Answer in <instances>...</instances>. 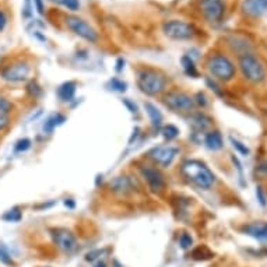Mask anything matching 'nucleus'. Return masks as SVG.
I'll return each mask as SVG.
<instances>
[{"instance_id": "obj_3", "label": "nucleus", "mask_w": 267, "mask_h": 267, "mask_svg": "<svg viewBox=\"0 0 267 267\" xmlns=\"http://www.w3.org/2000/svg\"><path fill=\"white\" fill-rule=\"evenodd\" d=\"M137 84L140 90L147 95H157L165 90L167 87V78L161 73L154 70H144L139 74Z\"/></svg>"}, {"instance_id": "obj_36", "label": "nucleus", "mask_w": 267, "mask_h": 267, "mask_svg": "<svg viewBox=\"0 0 267 267\" xmlns=\"http://www.w3.org/2000/svg\"><path fill=\"white\" fill-rule=\"evenodd\" d=\"M101 253H102L101 251H94V252L88 253V255L85 256V260H88V262H92V260H95L97 258H98L97 255H101Z\"/></svg>"}, {"instance_id": "obj_9", "label": "nucleus", "mask_w": 267, "mask_h": 267, "mask_svg": "<svg viewBox=\"0 0 267 267\" xmlns=\"http://www.w3.org/2000/svg\"><path fill=\"white\" fill-rule=\"evenodd\" d=\"M50 235H52V239H53L55 245H56L62 252L70 253L77 248V239H76V237H74L69 230L56 228V230H52V231H50Z\"/></svg>"}, {"instance_id": "obj_12", "label": "nucleus", "mask_w": 267, "mask_h": 267, "mask_svg": "<svg viewBox=\"0 0 267 267\" xmlns=\"http://www.w3.org/2000/svg\"><path fill=\"white\" fill-rule=\"evenodd\" d=\"M241 10L246 17L259 18L267 13V0H244Z\"/></svg>"}, {"instance_id": "obj_33", "label": "nucleus", "mask_w": 267, "mask_h": 267, "mask_svg": "<svg viewBox=\"0 0 267 267\" xmlns=\"http://www.w3.org/2000/svg\"><path fill=\"white\" fill-rule=\"evenodd\" d=\"M32 6H31V0H25V4H24V8H22V17L24 18H29L31 14H32Z\"/></svg>"}, {"instance_id": "obj_41", "label": "nucleus", "mask_w": 267, "mask_h": 267, "mask_svg": "<svg viewBox=\"0 0 267 267\" xmlns=\"http://www.w3.org/2000/svg\"><path fill=\"white\" fill-rule=\"evenodd\" d=\"M122 63H125V60H123V59H119V60H118V67H116V70L118 71L122 70Z\"/></svg>"}, {"instance_id": "obj_19", "label": "nucleus", "mask_w": 267, "mask_h": 267, "mask_svg": "<svg viewBox=\"0 0 267 267\" xmlns=\"http://www.w3.org/2000/svg\"><path fill=\"white\" fill-rule=\"evenodd\" d=\"M11 109V104L6 98H0V130H4L8 126V112Z\"/></svg>"}, {"instance_id": "obj_32", "label": "nucleus", "mask_w": 267, "mask_h": 267, "mask_svg": "<svg viewBox=\"0 0 267 267\" xmlns=\"http://www.w3.org/2000/svg\"><path fill=\"white\" fill-rule=\"evenodd\" d=\"M256 196H258V200H259V203L262 207H266L267 206V199L266 195H265V190L262 186H258L256 188Z\"/></svg>"}, {"instance_id": "obj_40", "label": "nucleus", "mask_w": 267, "mask_h": 267, "mask_svg": "<svg viewBox=\"0 0 267 267\" xmlns=\"http://www.w3.org/2000/svg\"><path fill=\"white\" fill-rule=\"evenodd\" d=\"M125 104H126V105L129 106V108H130V112H136V111H137V108H136V105H132V104H130L129 101H125Z\"/></svg>"}, {"instance_id": "obj_35", "label": "nucleus", "mask_w": 267, "mask_h": 267, "mask_svg": "<svg viewBox=\"0 0 267 267\" xmlns=\"http://www.w3.org/2000/svg\"><path fill=\"white\" fill-rule=\"evenodd\" d=\"M34 4H35V8H36V11H38V14H41V15L45 14V7H43L42 0H34Z\"/></svg>"}, {"instance_id": "obj_37", "label": "nucleus", "mask_w": 267, "mask_h": 267, "mask_svg": "<svg viewBox=\"0 0 267 267\" xmlns=\"http://www.w3.org/2000/svg\"><path fill=\"white\" fill-rule=\"evenodd\" d=\"M207 84L210 85L211 90H214V91L217 92L218 95H221V91H220V88H218V87H217V84H216V83H214V81H211L210 78H207Z\"/></svg>"}, {"instance_id": "obj_31", "label": "nucleus", "mask_w": 267, "mask_h": 267, "mask_svg": "<svg viewBox=\"0 0 267 267\" xmlns=\"http://www.w3.org/2000/svg\"><path fill=\"white\" fill-rule=\"evenodd\" d=\"M31 147V140L29 139H21V140L17 141L15 144V151H27L28 148Z\"/></svg>"}, {"instance_id": "obj_8", "label": "nucleus", "mask_w": 267, "mask_h": 267, "mask_svg": "<svg viewBox=\"0 0 267 267\" xmlns=\"http://www.w3.org/2000/svg\"><path fill=\"white\" fill-rule=\"evenodd\" d=\"M165 105L175 112H189L195 106V99L183 92H169L165 97Z\"/></svg>"}, {"instance_id": "obj_27", "label": "nucleus", "mask_w": 267, "mask_h": 267, "mask_svg": "<svg viewBox=\"0 0 267 267\" xmlns=\"http://www.w3.org/2000/svg\"><path fill=\"white\" fill-rule=\"evenodd\" d=\"M52 1H56L70 11H76L80 8V0H52Z\"/></svg>"}, {"instance_id": "obj_2", "label": "nucleus", "mask_w": 267, "mask_h": 267, "mask_svg": "<svg viewBox=\"0 0 267 267\" xmlns=\"http://www.w3.org/2000/svg\"><path fill=\"white\" fill-rule=\"evenodd\" d=\"M239 67L244 77L253 84H259L266 78V69L258 57L252 53L239 56Z\"/></svg>"}, {"instance_id": "obj_1", "label": "nucleus", "mask_w": 267, "mask_h": 267, "mask_svg": "<svg viewBox=\"0 0 267 267\" xmlns=\"http://www.w3.org/2000/svg\"><path fill=\"white\" fill-rule=\"evenodd\" d=\"M182 174L188 181L204 190L210 189L216 181V176L211 172L210 168L204 162L197 161V160H189V161L183 162Z\"/></svg>"}, {"instance_id": "obj_22", "label": "nucleus", "mask_w": 267, "mask_h": 267, "mask_svg": "<svg viewBox=\"0 0 267 267\" xmlns=\"http://www.w3.org/2000/svg\"><path fill=\"white\" fill-rule=\"evenodd\" d=\"M181 63H182V67L185 73L190 76V77H197V70L196 66H195V62L193 59L189 56V55H185V56L181 59Z\"/></svg>"}, {"instance_id": "obj_25", "label": "nucleus", "mask_w": 267, "mask_h": 267, "mask_svg": "<svg viewBox=\"0 0 267 267\" xmlns=\"http://www.w3.org/2000/svg\"><path fill=\"white\" fill-rule=\"evenodd\" d=\"M178 134H179V130H178L174 125L164 126V129H162V136H164V139H165V140H168V141L174 140V139L178 137Z\"/></svg>"}, {"instance_id": "obj_24", "label": "nucleus", "mask_w": 267, "mask_h": 267, "mask_svg": "<svg viewBox=\"0 0 267 267\" xmlns=\"http://www.w3.org/2000/svg\"><path fill=\"white\" fill-rule=\"evenodd\" d=\"M21 211L18 207H13V209H10L8 211H6L4 214H3V220L4 221H8V223H17V221H20L21 220Z\"/></svg>"}, {"instance_id": "obj_7", "label": "nucleus", "mask_w": 267, "mask_h": 267, "mask_svg": "<svg viewBox=\"0 0 267 267\" xmlns=\"http://www.w3.org/2000/svg\"><path fill=\"white\" fill-rule=\"evenodd\" d=\"M225 0H202L200 10L209 22H218L225 14Z\"/></svg>"}, {"instance_id": "obj_15", "label": "nucleus", "mask_w": 267, "mask_h": 267, "mask_svg": "<svg viewBox=\"0 0 267 267\" xmlns=\"http://www.w3.org/2000/svg\"><path fill=\"white\" fill-rule=\"evenodd\" d=\"M109 188L115 193H120V195H126L132 190V181L127 176H118L109 183Z\"/></svg>"}, {"instance_id": "obj_20", "label": "nucleus", "mask_w": 267, "mask_h": 267, "mask_svg": "<svg viewBox=\"0 0 267 267\" xmlns=\"http://www.w3.org/2000/svg\"><path fill=\"white\" fill-rule=\"evenodd\" d=\"M144 108H146V112H147L148 118H150L151 123H153V126H161L162 115L161 112L158 111V108L153 105L151 102H146V104H144Z\"/></svg>"}, {"instance_id": "obj_43", "label": "nucleus", "mask_w": 267, "mask_h": 267, "mask_svg": "<svg viewBox=\"0 0 267 267\" xmlns=\"http://www.w3.org/2000/svg\"><path fill=\"white\" fill-rule=\"evenodd\" d=\"M95 267H106V266H105V263H98Z\"/></svg>"}, {"instance_id": "obj_42", "label": "nucleus", "mask_w": 267, "mask_h": 267, "mask_svg": "<svg viewBox=\"0 0 267 267\" xmlns=\"http://www.w3.org/2000/svg\"><path fill=\"white\" fill-rule=\"evenodd\" d=\"M64 204H66V206H70V207H73V206H74V204L71 203V202H67V200L64 202Z\"/></svg>"}, {"instance_id": "obj_5", "label": "nucleus", "mask_w": 267, "mask_h": 267, "mask_svg": "<svg viewBox=\"0 0 267 267\" xmlns=\"http://www.w3.org/2000/svg\"><path fill=\"white\" fill-rule=\"evenodd\" d=\"M162 31L169 39H174V41H188V39H192L196 34L195 27L192 24L181 21V20H171V21L164 22Z\"/></svg>"}, {"instance_id": "obj_4", "label": "nucleus", "mask_w": 267, "mask_h": 267, "mask_svg": "<svg viewBox=\"0 0 267 267\" xmlns=\"http://www.w3.org/2000/svg\"><path fill=\"white\" fill-rule=\"evenodd\" d=\"M207 69L211 74L221 81H230L235 76V66L224 55H214L207 62Z\"/></svg>"}, {"instance_id": "obj_28", "label": "nucleus", "mask_w": 267, "mask_h": 267, "mask_svg": "<svg viewBox=\"0 0 267 267\" xmlns=\"http://www.w3.org/2000/svg\"><path fill=\"white\" fill-rule=\"evenodd\" d=\"M109 84H111V87H112V90H115V91L123 92V91H126V88H127L126 83L120 81L119 78H112Z\"/></svg>"}, {"instance_id": "obj_30", "label": "nucleus", "mask_w": 267, "mask_h": 267, "mask_svg": "<svg viewBox=\"0 0 267 267\" xmlns=\"http://www.w3.org/2000/svg\"><path fill=\"white\" fill-rule=\"evenodd\" d=\"M0 262L3 265H7V266H15L14 260L11 259V256L4 249H1V248H0Z\"/></svg>"}, {"instance_id": "obj_11", "label": "nucleus", "mask_w": 267, "mask_h": 267, "mask_svg": "<svg viewBox=\"0 0 267 267\" xmlns=\"http://www.w3.org/2000/svg\"><path fill=\"white\" fill-rule=\"evenodd\" d=\"M29 76V66L24 62L10 64L1 71V77L10 83H21L25 81Z\"/></svg>"}, {"instance_id": "obj_18", "label": "nucleus", "mask_w": 267, "mask_h": 267, "mask_svg": "<svg viewBox=\"0 0 267 267\" xmlns=\"http://www.w3.org/2000/svg\"><path fill=\"white\" fill-rule=\"evenodd\" d=\"M74 94H76V84H74L73 81L64 83V84L60 85L59 90H57L59 98L62 99V101H66V102H69V101L74 98Z\"/></svg>"}, {"instance_id": "obj_21", "label": "nucleus", "mask_w": 267, "mask_h": 267, "mask_svg": "<svg viewBox=\"0 0 267 267\" xmlns=\"http://www.w3.org/2000/svg\"><path fill=\"white\" fill-rule=\"evenodd\" d=\"M64 120H66V118H64L63 115H60V113L52 115L49 119L45 122V125H43V132L46 134H50L53 130H55V127L60 126Z\"/></svg>"}, {"instance_id": "obj_10", "label": "nucleus", "mask_w": 267, "mask_h": 267, "mask_svg": "<svg viewBox=\"0 0 267 267\" xmlns=\"http://www.w3.org/2000/svg\"><path fill=\"white\" fill-rule=\"evenodd\" d=\"M178 153L179 150L172 146H158L148 151V157L161 167H169L176 158Z\"/></svg>"}, {"instance_id": "obj_13", "label": "nucleus", "mask_w": 267, "mask_h": 267, "mask_svg": "<svg viewBox=\"0 0 267 267\" xmlns=\"http://www.w3.org/2000/svg\"><path fill=\"white\" fill-rule=\"evenodd\" d=\"M141 175L147 181L148 186L151 188L153 192H161L165 188V181L164 176L158 169L151 168V167H141Z\"/></svg>"}, {"instance_id": "obj_38", "label": "nucleus", "mask_w": 267, "mask_h": 267, "mask_svg": "<svg viewBox=\"0 0 267 267\" xmlns=\"http://www.w3.org/2000/svg\"><path fill=\"white\" fill-rule=\"evenodd\" d=\"M197 98H199L197 99V104H199V105L204 106L206 104H207V102H206V97H204L202 92H199V94H197Z\"/></svg>"}, {"instance_id": "obj_39", "label": "nucleus", "mask_w": 267, "mask_h": 267, "mask_svg": "<svg viewBox=\"0 0 267 267\" xmlns=\"http://www.w3.org/2000/svg\"><path fill=\"white\" fill-rule=\"evenodd\" d=\"M259 172L260 174H263L265 176H267V161H265L262 165H260Z\"/></svg>"}, {"instance_id": "obj_14", "label": "nucleus", "mask_w": 267, "mask_h": 267, "mask_svg": "<svg viewBox=\"0 0 267 267\" xmlns=\"http://www.w3.org/2000/svg\"><path fill=\"white\" fill-rule=\"evenodd\" d=\"M242 231L245 232L246 235L258 239L260 242H266L267 244V223H265V221H255V223H251V224L245 225V227L242 228Z\"/></svg>"}, {"instance_id": "obj_6", "label": "nucleus", "mask_w": 267, "mask_h": 267, "mask_svg": "<svg viewBox=\"0 0 267 267\" xmlns=\"http://www.w3.org/2000/svg\"><path fill=\"white\" fill-rule=\"evenodd\" d=\"M64 22H66L67 28L70 29L71 32H74L76 35L83 38L85 41L91 43H95L98 41V32L92 28L88 22L84 21L83 18L76 17V15H67L64 18Z\"/></svg>"}, {"instance_id": "obj_34", "label": "nucleus", "mask_w": 267, "mask_h": 267, "mask_svg": "<svg viewBox=\"0 0 267 267\" xmlns=\"http://www.w3.org/2000/svg\"><path fill=\"white\" fill-rule=\"evenodd\" d=\"M6 25H7V14H6V11H4V10H1V8H0V32H3V31H4Z\"/></svg>"}, {"instance_id": "obj_29", "label": "nucleus", "mask_w": 267, "mask_h": 267, "mask_svg": "<svg viewBox=\"0 0 267 267\" xmlns=\"http://www.w3.org/2000/svg\"><path fill=\"white\" fill-rule=\"evenodd\" d=\"M179 245L182 249H189L190 246L193 245V239L190 237L189 234H182L181 238H179Z\"/></svg>"}, {"instance_id": "obj_17", "label": "nucleus", "mask_w": 267, "mask_h": 267, "mask_svg": "<svg viewBox=\"0 0 267 267\" xmlns=\"http://www.w3.org/2000/svg\"><path fill=\"white\" fill-rule=\"evenodd\" d=\"M230 45H231V48L235 52H238L241 55H245V53H249V49H251V45L249 42L246 41L245 38H241V36H235L232 35L230 38ZM239 55V56H241Z\"/></svg>"}, {"instance_id": "obj_23", "label": "nucleus", "mask_w": 267, "mask_h": 267, "mask_svg": "<svg viewBox=\"0 0 267 267\" xmlns=\"http://www.w3.org/2000/svg\"><path fill=\"white\" fill-rule=\"evenodd\" d=\"M192 259L195 260H209L211 259L214 255H213V252H211L210 249L207 248V246H199V248H196L193 252H192Z\"/></svg>"}, {"instance_id": "obj_16", "label": "nucleus", "mask_w": 267, "mask_h": 267, "mask_svg": "<svg viewBox=\"0 0 267 267\" xmlns=\"http://www.w3.org/2000/svg\"><path fill=\"white\" fill-rule=\"evenodd\" d=\"M204 144L209 150H213V151H217V150H221L223 146H224V141H223V137H221V133L214 130V132H210V133L206 134L204 137Z\"/></svg>"}, {"instance_id": "obj_26", "label": "nucleus", "mask_w": 267, "mask_h": 267, "mask_svg": "<svg viewBox=\"0 0 267 267\" xmlns=\"http://www.w3.org/2000/svg\"><path fill=\"white\" fill-rule=\"evenodd\" d=\"M230 140H231V143H232V147L235 148L239 154L244 155V157L249 155V153H251V151H249V148L246 147V144H244L242 141L237 140V139H234V137H230Z\"/></svg>"}]
</instances>
